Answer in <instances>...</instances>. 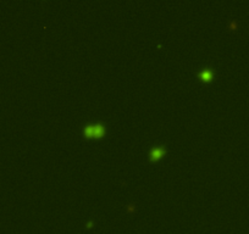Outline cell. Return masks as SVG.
<instances>
[{
    "mask_svg": "<svg viewBox=\"0 0 249 234\" xmlns=\"http://www.w3.org/2000/svg\"><path fill=\"white\" fill-rule=\"evenodd\" d=\"M199 77L203 81H210L214 77V72L211 69H203V71L199 72Z\"/></svg>",
    "mask_w": 249,
    "mask_h": 234,
    "instance_id": "3957f363",
    "label": "cell"
},
{
    "mask_svg": "<svg viewBox=\"0 0 249 234\" xmlns=\"http://www.w3.org/2000/svg\"><path fill=\"white\" fill-rule=\"evenodd\" d=\"M105 133V127L102 123H92L87 125L83 128V134L88 138H100Z\"/></svg>",
    "mask_w": 249,
    "mask_h": 234,
    "instance_id": "6da1fadb",
    "label": "cell"
},
{
    "mask_svg": "<svg viewBox=\"0 0 249 234\" xmlns=\"http://www.w3.org/2000/svg\"><path fill=\"white\" fill-rule=\"evenodd\" d=\"M164 154H165V149H164V148H161V146H155V148H153V149L150 150L149 156H150V160L156 161V160H159L160 157H163Z\"/></svg>",
    "mask_w": 249,
    "mask_h": 234,
    "instance_id": "7a4b0ae2",
    "label": "cell"
}]
</instances>
